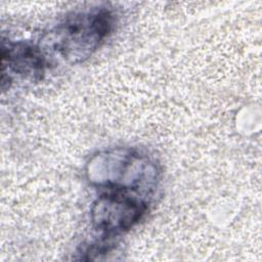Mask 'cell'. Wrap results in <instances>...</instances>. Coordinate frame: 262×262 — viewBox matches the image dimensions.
I'll list each match as a JSON object with an SVG mask.
<instances>
[{"instance_id":"obj_1","label":"cell","mask_w":262,"mask_h":262,"mask_svg":"<svg viewBox=\"0 0 262 262\" xmlns=\"http://www.w3.org/2000/svg\"><path fill=\"white\" fill-rule=\"evenodd\" d=\"M114 16L105 7L69 14L52 32L54 49L71 63L89 58L112 31Z\"/></svg>"},{"instance_id":"obj_4","label":"cell","mask_w":262,"mask_h":262,"mask_svg":"<svg viewBox=\"0 0 262 262\" xmlns=\"http://www.w3.org/2000/svg\"><path fill=\"white\" fill-rule=\"evenodd\" d=\"M2 76L8 73L40 78L46 59L40 48L26 42H2Z\"/></svg>"},{"instance_id":"obj_2","label":"cell","mask_w":262,"mask_h":262,"mask_svg":"<svg viewBox=\"0 0 262 262\" xmlns=\"http://www.w3.org/2000/svg\"><path fill=\"white\" fill-rule=\"evenodd\" d=\"M91 181L105 189L145 193L157 180V167L146 157L131 149H116L95 156L89 163Z\"/></svg>"},{"instance_id":"obj_3","label":"cell","mask_w":262,"mask_h":262,"mask_svg":"<svg viewBox=\"0 0 262 262\" xmlns=\"http://www.w3.org/2000/svg\"><path fill=\"white\" fill-rule=\"evenodd\" d=\"M146 210V199L138 192L108 189L93 203L91 221L105 236L118 235L132 228Z\"/></svg>"}]
</instances>
